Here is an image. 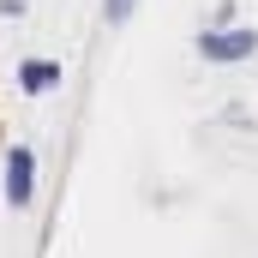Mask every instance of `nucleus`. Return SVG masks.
Instances as JSON below:
<instances>
[{
    "label": "nucleus",
    "instance_id": "f257e3e1",
    "mask_svg": "<svg viewBox=\"0 0 258 258\" xmlns=\"http://www.w3.org/2000/svg\"><path fill=\"white\" fill-rule=\"evenodd\" d=\"M198 54L216 60V66L246 60V54H258V30H204V36H198Z\"/></svg>",
    "mask_w": 258,
    "mask_h": 258
},
{
    "label": "nucleus",
    "instance_id": "f03ea898",
    "mask_svg": "<svg viewBox=\"0 0 258 258\" xmlns=\"http://www.w3.org/2000/svg\"><path fill=\"white\" fill-rule=\"evenodd\" d=\"M6 198H12V210H24L36 198V156H30V144L6 150Z\"/></svg>",
    "mask_w": 258,
    "mask_h": 258
},
{
    "label": "nucleus",
    "instance_id": "7ed1b4c3",
    "mask_svg": "<svg viewBox=\"0 0 258 258\" xmlns=\"http://www.w3.org/2000/svg\"><path fill=\"white\" fill-rule=\"evenodd\" d=\"M18 84H24L30 96L54 90V84H60V60H24V66H18Z\"/></svg>",
    "mask_w": 258,
    "mask_h": 258
},
{
    "label": "nucleus",
    "instance_id": "20e7f679",
    "mask_svg": "<svg viewBox=\"0 0 258 258\" xmlns=\"http://www.w3.org/2000/svg\"><path fill=\"white\" fill-rule=\"evenodd\" d=\"M132 6H138V0H102V18H108V24H126Z\"/></svg>",
    "mask_w": 258,
    "mask_h": 258
}]
</instances>
